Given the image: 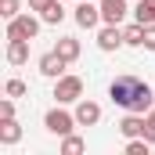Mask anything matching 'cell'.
I'll list each match as a JSON object with an SVG mask.
<instances>
[{
	"label": "cell",
	"instance_id": "cell-7",
	"mask_svg": "<svg viewBox=\"0 0 155 155\" xmlns=\"http://www.w3.org/2000/svg\"><path fill=\"white\" fill-rule=\"evenodd\" d=\"M65 65H69V61H65L58 51H47V54L40 58V72H43L47 79H61L65 76Z\"/></svg>",
	"mask_w": 155,
	"mask_h": 155
},
{
	"label": "cell",
	"instance_id": "cell-23",
	"mask_svg": "<svg viewBox=\"0 0 155 155\" xmlns=\"http://www.w3.org/2000/svg\"><path fill=\"white\" fill-rule=\"evenodd\" d=\"M144 51H155V25H144Z\"/></svg>",
	"mask_w": 155,
	"mask_h": 155
},
{
	"label": "cell",
	"instance_id": "cell-6",
	"mask_svg": "<svg viewBox=\"0 0 155 155\" xmlns=\"http://www.w3.org/2000/svg\"><path fill=\"white\" fill-rule=\"evenodd\" d=\"M101 4V22L105 25H123V18H126V0H97Z\"/></svg>",
	"mask_w": 155,
	"mask_h": 155
},
{
	"label": "cell",
	"instance_id": "cell-5",
	"mask_svg": "<svg viewBox=\"0 0 155 155\" xmlns=\"http://www.w3.org/2000/svg\"><path fill=\"white\" fill-rule=\"evenodd\" d=\"M72 18H76L79 29H97V25H101V4H97V0H79Z\"/></svg>",
	"mask_w": 155,
	"mask_h": 155
},
{
	"label": "cell",
	"instance_id": "cell-19",
	"mask_svg": "<svg viewBox=\"0 0 155 155\" xmlns=\"http://www.w3.org/2000/svg\"><path fill=\"white\" fill-rule=\"evenodd\" d=\"M18 7H22L18 0H0V18H4V22H11V18H18V15H22Z\"/></svg>",
	"mask_w": 155,
	"mask_h": 155
},
{
	"label": "cell",
	"instance_id": "cell-14",
	"mask_svg": "<svg viewBox=\"0 0 155 155\" xmlns=\"http://www.w3.org/2000/svg\"><path fill=\"white\" fill-rule=\"evenodd\" d=\"M134 22L155 25V0H137V7H134Z\"/></svg>",
	"mask_w": 155,
	"mask_h": 155
},
{
	"label": "cell",
	"instance_id": "cell-20",
	"mask_svg": "<svg viewBox=\"0 0 155 155\" xmlns=\"http://www.w3.org/2000/svg\"><path fill=\"white\" fill-rule=\"evenodd\" d=\"M25 90H29V87H25L22 79H7V83H4V94H7V97H22Z\"/></svg>",
	"mask_w": 155,
	"mask_h": 155
},
{
	"label": "cell",
	"instance_id": "cell-3",
	"mask_svg": "<svg viewBox=\"0 0 155 155\" xmlns=\"http://www.w3.org/2000/svg\"><path fill=\"white\" fill-rule=\"evenodd\" d=\"M40 22H43V18H33V15H18V18H11V22H7V40H36Z\"/></svg>",
	"mask_w": 155,
	"mask_h": 155
},
{
	"label": "cell",
	"instance_id": "cell-13",
	"mask_svg": "<svg viewBox=\"0 0 155 155\" xmlns=\"http://www.w3.org/2000/svg\"><path fill=\"white\" fill-rule=\"evenodd\" d=\"M22 141V126L15 119H0V144H18Z\"/></svg>",
	"mask_w": 155,
	"mask_h": 155
},
{
	"label": "cell",
	"instance_id": "cell-12",
	"mask_svg": "<svg viewBox=\"0 0 155 155\" xmlns=\"http://www.w3.org/2000/svg\"><path fill=\"white\" fill-rule=\"evenodd\" d=\"M65 0H51L43 11H40V18H43V25H61L65 22V7H61Z\"/></svg>",
	"mask_w": 155,
	"mask_h": 155
},
{
	"label": "cell",
	"instance_id": "cell-21",
	"mask_svg": "<svg viewBox=\"0 0 155 155\" xmlns=\"http://www.w3.org/2000/svg\"><path fill=\"white\" fill-rule=\"evenodd\" d=\"M144 137L155 144V105L148 108V116H144Z\"/></svg>",
	"mask_w": 155,
	"mask_h": 155
},
{
	"label": "cell",
	"instance_id": "cell-22",
	"mask_svg": "<svg viewBox=\"0 0 155 155\" xmlns=\"http://www.w3.org/2000/svg\"><path fill=\"white\" fill-rule=\"evenodd\" d=\"M0 119H15V101H11V97L0 101Z\"/></svg>",
	"mask_w": 155,
	"mask_h": 155
},
{
	"label": "cell",
	"instance_id": "cell-10",
	"mask_svg": "<svg viewBox=\"0 0 155 155\" xmlns=\"http://www.w3.org/2000/svg\"><path fill=\"white\" fill-rule=\"evenodd\" d=\"M97 47H101V51L123 47V29H119V25H101V29H97Z\"/></svg>",
	"mask_w": 155,
	"mask_h": 155
},
{
	"label": "cell",
	"instance_id": "cell-11",
	"mask_svg": "<svg viewBox=\"0 0 155 155\" xmlns=\"http://www.w3.org/2000/svg\"><path fill=\"white\" fill-rule=\"evenodd\" d=\"M7 61L11 65H25L29 61V40H7Z\"/></svg>",
	"mask_w": 155,
	"mask_h": 155
},
{
	"label": "cell",
	"instance_id": "cell-17",
	"mask_svg": "<svg viewBox=\"0 0 155 155\" xmlns=\"http://www.w3.org/2000/svg\"><path fill=\"white\" fill-rule=\"evenodd\" d=\"M83 148H87V141L76 137V134H65V137H61V155H79Z\"/></svg>",
	"mask_w": 155,
	"mask_h": 155
},
{
	"label": "cell",
	"instance_id": "cell-16",
	"mask_svg": "<svg viewBox=\"0 0 155 155\" xmlns=\"http://www.w3.org/2000/svg\"><path fill=\"white\" fill-rule=\"evenodd\" d=\"M123 43H126V47H144V25H141V22H130V25L123 29Z\"/></svg>",
	"mask_w": 155,
	"mask_h": 155
},
{
	"label": "cell",
	"instance_id": "cell-9",
	"mask_svg": "<svg viewBox=\"0 0 155 155\" xmlns=\"http://www.w3.org/2000/svg\"><path fill=\"white\" fill-rule=\"evenodd\" d=\"M119 134L130 141V137H144V116L141 112H130V116L119 119Z\"/></svg>",
	"mask_w": 155,
	"mask_h": 155
},
{
	"label": "cell",
	"instance_id": "cell-24",
	"mask_svg": "<svg viewBox=\"0 0 155 155\" xmlns=\"http://www.w3.org/2000/svg\"><path fill=\"white\" fill-rule=\"evenodd\" d=\"M47 4H51V0H29V11H43Z\"/></svg>",
	"mask_w": 155,
	"mask_h": 155
},
{
	"label": "cell",
	"instance_id": "cell-18",
	"mask_svg": "<svg viewBox=\"0 0 155 155\" xmlns=\"http://www.w3.org/2000/svg\"><path fill=\"white\" fill-rule=\"evenodd\" d=\"M152 152V141L148 137H130L126 141V155H148Z\"/></svg>",
	"mask_w": 155,
	"mask_h": 155
},
{
	"label": "cell",
	"instance_id": "cell-4",
	"mask_svg": "<svg viewBox=\"0 0 155 155\" xmlns=\"http://www.w3.org/2000/svg\"><path fill=\"white\" fill-rule=\"evenodd\" d=\"M43 126H47L51 134L65 137V134H72V126H79V123H76V112H65V108H51V112L43 116Z\"/></svg>",
	"mask_w": 155,
	"mask_h": 155
},
{
	"label": "cell",
	"instance_id": "cell-2",
	"mask_svg": "<svg viewBox=\"0 0 155 155\" xmlns=\"http://www.w3.org/2000/svg\"><path fill=\"white\" fill-rule=\"evenodd\" d=\"M79 97H83V79L79 76L54 79V101H58V105H76Z\"/></svg>",
	"mask_w": 155,
	"mask_h": 155
},
{
	"label": "cell",
	"instance_id": "cell-1",
	"mask_svg": "<svg viewBox=\"0 0 155 155\" xmlns=\"http://www.w3.org/2000/svg\"><path fill=\"white\" fill-rule=\"evenodd\" d=\"M108 97L116 101L119 108H126V112H141V116H148V108L155 105V90L148 87V79L134 76V72H123L108 83Z\"/></svg>",
	"mask_w": 155,
	"mask_h": 155
},
{
	"label": "cell",
	"instance_id": "cell-15",
	"mask_svg": "<svg viewBox=\"0 0 155 155\" xmlns=\"http://www.w3.org/2000/svg\"><path fill=\"white\" fill-rule=\"evenodd\" d=\"M54 51H58V54H61V58H65V61L72 65V61L79 58V40H76V36H61V40H58V47H54Z\"/></svg>",
	"mask_w": 155,
	"mask_h": 155
},
{
	"label": "cell",
	"instance_id": "cell-8",
	"mask_svg": "<svg viewBox=\"0 0 155 155\" xmlns=\"http://www.w3.org/2000/svg\"><path fill=\"white\" fill-rule=\"evenodd\" d=\"M76 123H79V126H94V123H101V105L79 97V101H76Z\"/></svg>",
	"mask_w": 155,
	"mask_h": 155
}]
</instances>
